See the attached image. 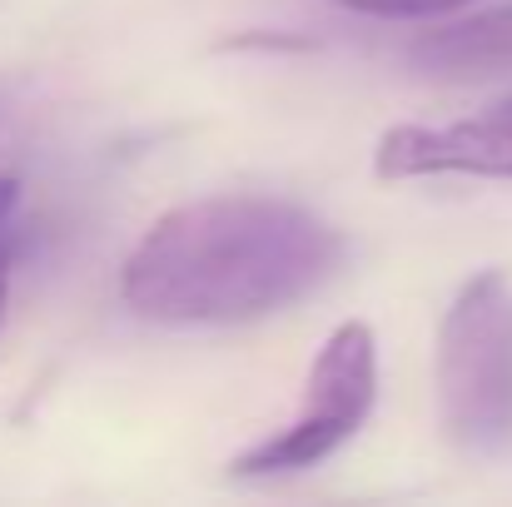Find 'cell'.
Instances as JSON below:
<instances>
[{
	"label": "cell",
	"mask_w": 512,
	"mask_h": 507,
	"mask_svg": "<svg viewBox=\"0 0 512 507\" xmlns=\"http://www.w3.org/2000/svg\"><path fill=\"white\" fill-rule=\"evenodd\" d=\"M343 264V234L274 194H214L160 214L120 269L135 319L219 329L284 314Z\"/></svg>",
	"instance_id": "cell-1"
},
{
	"label": "cell",
	"mask_w": 512,
	"mask_h": 507,
	"mask_svg": "<svg viewBox=\"0 0 512 507\" xmlns=\"http://www.w3.org/2000/svg\"><path fill=\"white\" fill-rule=\"evenodd\" d=\"M5 294H10V284H5V269H0V319H5Z\"/></svg>",
	"instance_id": "cell-8"
},
{
	"label": "cell",
	"mask_w": 512,
	"mask_h": 507,
	"mask_svg": "<svg viewBox=\"0 0 512 507\" xmlns=\"http://www.w3.org/2000/svg\"><path fill=\"white\" fill-rule=\"evenodd\" d=\"M433 388L443 433L468 453L512 443V284L498 269L473 274L438 324Z\"/></svg>",
	"instance_id": "cell-2"
},
{
	"label": "cell",
	"mask_w": 512,
	"mask_h": 507,
	"mask_svg": "<svg viewBox=\"0 0 512 507\" xmlns=\"http://www.w3.org/2000/svg\"><path fill=\"white\" fill-rule=\"evenodd\" d=\"M343 10L358 15H378V20H423V15H453L473 0H334Z\"/></svg>",
	"instance_id": "cell-6"
},
{
	"label": "cell",
	"mask_w": 512,
	"mask_h": 507,
	"mask_svg": "<svg viewBox=\"0 0 512 507\" xmlns=\"http://www.w3.org/2000/svg\"><path fill=\"white\" fill-rule=\"evenodd\" d=\"M378 403V334L363 319H348L319 343L304 383V408L289 428L274 438L244 448L229 473L234 478H279L304 473L324 458H334L343 443L368 423Z\"/></svg>",
	"instance_id": "cell-3"
},
{
	"label": "cell",
	"mask_w": 512,
	"mask_h": 507,
	"mask_svg": "<svg viewBox=\"0 0 512 507\" xmlns=\"http://www.w3.org/2000/svg\"><path fill=\"white\" fill-rule=\"evenodd\" d=\"M15 209H20V179L0 174V234H5V224L15 219Z\"/></svg>",
	"instance_id": "cell-7"
},
{
	"label": "cell",
	"mask_w": 512,
	"mask_h": 507,
	"mask_svg": "<svg viewBox=\"0 0 512 507\" xmlns=\"http://www.w3.org/2000/svg\"><path fill=\"white\" fill-rule=\"evenodd\" d=\"M408 60L428 75L448 80H498L512 75V5L453 20L443 30H428L408 45Z\"/></svg>",
	"instance_id": "cell-5"
},
{
	"label": "cell",
	"mask_w": 512,
	"mask_h": 507,
	"mask_svg": "<svg viewBox=\"0 0 512 507\" xmlns=\"http://www.w3.org/2000/svg\"><path fill=\"white\" fill-rule=\"evenodd\" d=\"M373 174L378 179H433V174L512 179V100L453 125L383 130L373 150Z\"/></svg>",
	"instance_id": "cell-4"
}]
</instances>
